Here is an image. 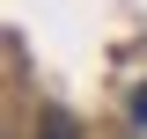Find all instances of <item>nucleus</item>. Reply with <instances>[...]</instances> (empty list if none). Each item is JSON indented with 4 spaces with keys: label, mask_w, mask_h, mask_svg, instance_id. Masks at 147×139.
Instances as JSON below:
<instances>
[{
    "label": "nucleus",
    "mask_w": 147,
    "mask_h": 139,
    "mask_svg": "<svg viewBox=\"0 0 147 139\" xmlns=\"http://www.w3.org/2000/svg\"><path fill=\"white\" fill-rule=\"evenodd\" d=\"M37 139H81V132H74L66 110H44V117H37Z\"/></svg>",
    "instance_id": "nucleus-1"
}]
</instances>
